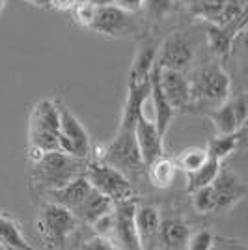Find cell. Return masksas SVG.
Returning <instances> with one entry per match:
<instances>
[{"mask_svg": "<svg viewBox=\"0 0 248 250\" xmlns=\"http://www.w3.org/2000/svg\"><path fill=\"white\" fill-rule=\"evenodd\" d=\"M90 159H79L62 149L45 151L36 163H30V188L41 194L63 187L73 179L84 176Z\"/></svg>", "mask_w": 248, "mask_h": 250, "instance_id": "6da1fadb", "label": "cell"}, {"mask_svg": "<svg viewBox=\"0 0 248 250\" xmlns=\"http://www.w3.org/2000/svg\"><path fill=\"white\" fill-rule=\"evenodd\" d=\"M215 188V196H217V211L218 215H227L231 209L237 206L239 202L248 196V185L237 172H233L229 167L220 168L217 179L211 183Z\"/></svg>", "mask_w": 248, "mask_h": 250, "instance_id": "30bf717a", "label": "cell"}, {"mask_svg": "<svg viewBox=\"0 0 248 250\" xmlns=\"http://www.w3.org/2000/svg\"><path fill=\"white\" fill-rule=\"evenodd\" d=\"M0 237L8 245V249H19V250H30L32 245L24 239L21 231V226L10 219L8 215L0 213Z\"/></svg>", "mask_w": 248, "mask_h": 250, "instance_id": "484cf974", "label": "cell"}, {"mask_svg": "<svg viewBox=\"0 0 248 250\" xmlns=\"http://www.w3.org/2000/svg\"><path fill=\"white\" fill-rule=\"evenodd\" d=\"M159 49H161V42L155 38H144L140 42L133 56V62H131L129 83H142L151 77V71L159 58Z\"/></svg>", "mask_w": 248, "mask_h": 250, "instance_id": "e0dca14e", "label": "cell"}, {"mask_svg": "<svg viewBox=\"0 0 248 250\" xmlns=\"http://www.w3.org/2000/svg\"><path fill=\"white\" fill-rule=\"evenodd\" d=\"M190 202H192V208L198 215H207V213L217 211V196H215L213 185L192 190L190 192Z\"/></svg>", "mask_w": 248, "mask_h": 250, "instance_id": "83f0119b", "label": "cell"}, {"mask_svg": "<svg viewBox=\"0 0 248 250\" xmlns=\"http://www.w3.org/2000/svg\"><path fill=\"white\" fill-rule=\"evenodd\" d=\"M149 99L153 103V110H155V124L159 133L163 136H166L170 124L174 120V116L177 114L176 110L172 108V104L168 103L165 92H163V86H161V67L159 63H155L153 71H151V94Z\"/></svg>", "mask_w": 248, "mask_h": 250, "instance_id": "d6986e66", "label": "cell"}, {"mask_svg": "<svg viewBox=\"0 0 248 250\" xmlns=\"http://www.w3.org/2000/svg\"><path fill=\"white\" fill-rule=\"evenodd\" d=\"M239 133H241V147H247L248 146V120Z\"/></svg>", "mask_w": 248, "mask_h": 250, "instance_id": "8d00e7d4", "label": "cell"}, {"mask_svg": "<svg viewBox=\"0 0 248 250\" xmlns=\"http://www.w3.org/2000/svg\"><path fill=\"white\" fill-rule=\"evenodd\" d=\"M192 228L181 217H166L161 224V239L163 249L168 250H185L188 249Z\"/></svg>", "mask_w": 248, "mask_h": 250, "instance_id": "ffe728a7", "label": "cell"}, {"mask_svg": "<svg viewBox=\"0 0 248 250\" xmlns=\"http://www.w3.org/2000/svg\"><path fill=\"white\" fill-rule=\"evenodd\" d=\"M204 116L209 118L218 135L239 133L248 120V94L229 97L224 103L207 110Z\"/></svg>", "mask_w": 248, "mask_h": 250, "instance_id": "ba28073f", "label": "cell"}, {"mask_svg": "<svg viewBox=\"0 0 248 250\" xmlns=\"http://www.w3.org/2000/svg\"><path fill=\"white\" fill-rule=\"evenodd\" d=\"M135 135H136V142H138V147H140V153H142V159H144L145 167H147L151 161H155L157 157L165 155V136L159 133L155 120H149L144 112L138 116V122H136V127H135Z\"/></svg>", "mask_w": 248, "mask_h": 250, "instance_id": "9a60e30c", "label": "cell"}, {"mask_svg": "<svg viewBox=\"0 0 248 250\" xmlns=\"http://www.w3.org/2000/svg\"><path fill=\"white\" fill-rule=\"evenodd\" d=\"M56 104H58V112H60V131H58L60 149L73 157H79V159H90L92 155L90 133L86 131L81 120L63 101L58 99Z\"/></svg>", "mask_w": 248, "mask_h": 250, "instance_id": "52a82bcc", "label": "cell"}, {"mask_svg": "<svg viewBox=\"0 0 248 250\" xmlns=\"http://www.w3.org/2000/svg\"><path fill=\"white\" fill-rule=\"evenodd\" d=\"M149 94H151V77L142 83L127 84V97H125L124 110H122V118H120V127L135 129L138 116L144 112Z\"/></svg>", "mask_w": 248, "mask_h": 250, "instance_id": "2e32d148", "label": "cell"}, {"mask_svg": "<svg viewBox=\"0 0 248 250\" xmlns=\"http://www.w3.org/2000/svg\"><path fill=\"white\" fill-rule=\"evenodd\" d=\"M58 131H60V112L56 101L52 99L36 101L28 114V129H26L28 147H36L41 151L60 149Z\"/></svg>", "mask_w": 248, "mask_h": 250, "instance_id": "5b68a950", "label": "cell"}, {"mask_svg": "<svg viewBox=\"0 0 248 250\" xmlns=\"http://www.w3.org/2000/svg\"><path fill=\"white\" fill-rule=\"evenodd\" d=\"M177 172H179V168L176 165V159L166 155L157 157L155 161H151L145 168L149 183L159 190H166L172 187L177 177Z\"/></svg>", "mask_w": 248, "mask_h": 250, "instance_id": "7402d4cb", "label": "cell"}, {"mask_svg": "<svg viewBox=\"0 0 248 250\" xmlns=\"http://www.w3.org/2000/svg\"><path fill=\"white\" fill-rule=\"evenodd\" d=\"M92 183L86 179V176H81L77 177V179H73L71 183L63 185V187L43 194V198L56 202V204H60L63 208H67L71 213H75L79 209V206L86 200V196L92 192Z\"/></svg>", "mask_w": 248, "mask_h": 250, "instance_id": "ac0fdd59", "label": "cell"}, {"mask_svg": "<svg viewBox=\"0 0 248 250\" xmlns=\"http://www.w3.org/2000/svg\"><path fill=\"white\" fill-rule=\"evenodd\" d=\"M136 208L138 202L135 198H127L114 204V217H116V229H114V243L118 249L138 250L140 239L136 233Z\"/></svg>", "mask_w": 248, "mask_h": 250, "instance_id": "7c38bea8", "label": "cell"}, {"mask_svg": "<svg viewBox=\"0 0 248 250\" xmlns=\"http://www.w3.org/2000/svg\"><path fill=\"white\" fill-rule=\"evenodd\" d=\"M84 2H90V4L97 6V8H101V6H110V4H114V0H84Z\"/></svg>", "mask_w": 248, "mask_h": 250, "instance_id": "74e56055", "label": "cell"}, {"mask_svg": "<svg viewBox=\"0 0 248 250\" xmlns=\"http://www.w3.org/2000/svg\"><path fill=\"white\" fill-rule=\"evenodd\" d=\"M192 62H194V43L185 32H174L165 42H161L159 58H157V63L161 67L186 73Z\"/></svg>", "mask_w": 248, "mask_h": 250, "instance_id": "8fae6325", "label": "cell"}, {"mask_svg": "<svg viewBox=\"0 0 248 250\" xmlns=\"http://www.w3.org/2000/svg\"><path fill=\"white\" fill-rule=\"evenodd\" d=\"M161 67V65H159ZM161 86L176 112H185L190 103V81L185 71L161 67Z\"/></svg>", "mask_w": 248, "mask_h": 250, "instance_id": "5bb4252c", "label": "cell"}, {"mask_svg": "<svg viewBox=\"0 0 248 250\" xmlns=\"http://www.w3.org/2000/svg\"><path fill=\"white\" fill-rule=\"evenodd\" d=\"M79 0H51V10L60 11V13H67L73 11V8L77 6Z\"/></svg>", "mask_w": 248, "mask_h": 250, "instance_id": "836d02e7", "label": "cell"}, {"mask_svg": "<svg viewBox=\"0 0 248 250\" xmlns=\"http://www.w3.org/2000/svg\"><path fill=\"white\" fill-rule=\"evenodd\" d=\"M220 168H222V161L209 157V161H207L204 167H200L198 170H194V172L185 174L186 176V192L190 194V192L196 190V188L211 185V183L217 179Z\"/></svg>", "mask_w": 248, "mask_h": 250, "instance_id": "cb8c5ba5", "label": "cell"}, {"mask_svg": "<svg viewBox=\"0 0 248 250\" xmlns=\"http://www.w3.org/2000/svg\"><path fill=\"white\" fill-rule=\"evenodd\" d=\"M84 176L92 183L93 188H97L104 196H108L114 204L135 196V188H133L129 176L108 163L90 159L84 170Z\"/></svg>", "mask_w": 248, "mask_h": 250, "instance_id": "8992f818", "label": "cell"}, {"mask_svg": "<svg viewBox=\"0 0 248 250\" xmlns=\"http://www.w3.org/2000/svg\"><path fill=\"white\" fill-rule=\"evenodd\" d=\"M4 8H6V0H0V13L4 11Z\"/></svg>", "mask_w": 248, "mask_h": 250, "instance_id": "f35d334b", "label": "cell"}, {"mask_svg": "<svg viewBox=\"0 0 248 250\" xmlns=\"http://www.w3.org/2000/svg\"><path fill=\"white\" fill-rule=\"evenodd\" d=\"M207 153L213 159L224 161L231 155L233 151H237L241 147V133H229V135H215L207 140Z\"/></svg>", "mask_w": 248, "mask_h": 250, "instance_id": "d4e9b609", "label": "cell"}, {"mask_svg": "<svg viewBox=\"0 0 248 250\" xmlns=\"http://www.w3.org/2000/svg\"><path fill=\"white\" fill-rule=\"evenodd\" d=\"M81 226V220L67 208L56 202L45 200L40 208L36 228L47 249H65L71 241L73 233Z\"/></svg>", "mask_w": 248, "mask_h": 250, "instance_id": "277c9868", "label": "cell"}, {"mask_svg": "<svg viewBox=\"0 0 248 250\" xmlns=\"http://www.w3.org/2000/svg\"><path fill=\"white\" fill-rule=\"evenodd\" d=\"M215 245H217V235L209 228L192 231L188 239V250H211L215 249Z\"/></svg>", "mask_w": 248, "mask_h": 250, "instance_id": "f1b7e54d", "label": "cell"}, {"mask_svg": "<svg viewBox=\"0 0 248 250\" xmlns=\"http://www.w3.org/2000/svg\"><path fill=\"white\" fill-rule=\"evenodd\" d=\"M71 13H73V21L77 22L79 26L90 28L93 24V21H95V15H97V6H93L90 2H84V0H79Z\"/></svg>", "mask_w": 248, "mask_h": 250, "instance_id": "f546056e", "label": "cell"}, {"mask_svg": "<svg viewBox=\"0 0 248 250\" xmlns=\"http://www.w3.org/2000/svg\"><path fill=\"white\" fill-rule=\"evenodd\" d=\"M239 34L231 26H222L215 22H206V40L213 54L218 58H227L233 51V43Z\"/></svg>", "mask_w": 248, "mask_h": 250, "instance_id": "603a6c76", "label": "cell"}, {"mask_svg": "<svg viewBox=\"0 0 248 250\" xmlns=\"http://www.w3.org/2000/svg\"><path fill=\"white\" fill-rule=\"evenodd\" d=\"M235 49L243 51L248 56V26L239 32V36L235 38V43H233V51H235ZM233 51H231V52H233Z\"/></svg>", "mask_w": 248, "mask_h": 250, "instance_id": "e575fe53", "label": "cell"}, {"mask_svg": "<svg viewBox=\"0 0 248 250\" xmlns=\"http://www.w3.org/2000/svg\"><path fill=\"white\" fill-rule=\"evenodd\" d=\"M24 2L34 8H51V0H24Z\"/></svg>", "mask_w": 248, "mask_h": 250, "instance_id": "d590c367", "label": "cell"}, {"mask_svg": "<svg viewBox=\"0 0 248 250\" xmlns=\"http://www.w3.org/2000/svg\"><path fill=\"white\" fill-rule=\"evenodd\" d=\"M83 249H90V250H114L116 249V245H114L110 239H106L103 235H99V233H95L93 231V237L84 241Z\"/></svg>", "mask_w": 248, "mask_h": 250, "instance_id": "1f68e13d", "label": "cell"}, {"mask_svg": "<svg viewBox=\"0 0 248 250\" xmlns=\"http://www.w3.org/2000/svg\"><path fill=\"white\" fill-rule=\"evenodd\" d=\"M0 249H8V245L4 243V239H2V237H0Z\"/></svg>", "mask_w": 248, "mask_h": 250, "instance_id": "ab89813d", "label": "cell"}, {"mask_svg": "<svg viewBox=\"0 0 248 250\" xmlns=\"http://www.w3.org/2000/svg\"><path fill=\"white\" fill-rule=\"evenodd\" d=\"M133 15L135 13L124 11L114 4L101 6V8H97V15H95V21L90 26V30L103 36V38H108V40L131 38L138 30V24L133 19Z\"/></svg>", "mask_w": 248, "mask_h": 250, "instance_id": "9c48e42d", "label": "cell"}, {"mask_svg": "<svg viewBox=\"0 0 248 250\" xmlns=\"http://www.w3.org/2000/svg\"><path fill=\"white\" fill-rule=\"evenodd\" d=\"M112 208H114L112 200L108 198V196H104L103 192H99L97 188H92V192L86 196V200L79 206V209L73 215L81 220V224L92 226L95 220H99L108 211H112Z\"/></svg>", "mask_w": 248, "mask_h": 250, "instance_id": "44dd1931", "label": "cell"}, {"mask_svg": "<svg viewBox=\"0 0 248 250\" xmlns=\"http://www.w3.org/2000/svg\"><path fill=\"white\" fill-rule=\"evenodd\" d=\"M92 153H95L93 159L112 165L127 176H140L147 168L136 142L135 129L118 127V133L114 135L112 140L99 144Z\"/></svg>", "mask_w": 248, "mask_h": 250, "instance_id": "3957f363", "label": "cell"}, {"mask_svg": "<svg viewBox=\"0 0 248 250\" xmlns=\"http://www.w3.org/2000/svg\"><path fill=\"white\" fill-rule=\"evenodd\" d=\"M190 103L185 114H206L231 95V79L220 63H206L188 75Z\"/></svg>", "mask_w": 248, "mask_h": 250, "instance_id": "7a4b0ae2", "label": "cell"}, {"mask_svg": "<svg viewBox=\"0 0 248 250\" xmlns=\"http://www.w3.org/2000/svg\"><path fill=\"white\" fill-rule=\"evenodd\" d=\"M207 161H209V153H207V147L202 146H188L185 149H181L176 155V165L181 172H194L200 167H204Z\"/></svg>", "mask_w": 248, "mask_h": 250, "instance_id": "4316f807", "label": "cell"}, {"mask_svg": "<svg viewBox=\"0 0 248 250\" xmlns=\"http://www.w3.org/2000/svg\"><path fill=\"white\" fill-rule=\"evenodd\" d=\"M174 8V0H145L144 10H145V19L149 21H161L166 17L170 10Z\"/></svg>", "mask_w": 248, "mask_h": 250, "instance_id": "4dcf8cb0", "label": "cell"}, {"mask_svg": "<svg viewBox=\"0 0 248 250\" xmlns=\"http://www.w3.org/2000/svg\"><path fill=\"white\" fill-rule=\"evenodd\" d=\"M144 2L145 0H114V6L129 13H138L140 10H144Z\"/></svg>", "mask_w": 248, "mask_h": 250, "instance_id": "d6a6232c", "label": "cell"}, {"mask_svg": "<svg viewBox=\"0 0 248 250\" xmlns=\"http://www.w3.org/2000/svg\"><path fill=\"white\" fill-rule=\"evenodd\" d=\"M135 222L142 249H163V239H161L163 217L159 209L147 204H138Z\"/></svg>", "mask_w": 248, "mask_h": 250, "instance_id": "4fadbf2b", "label": "cell"}]
</instances>
